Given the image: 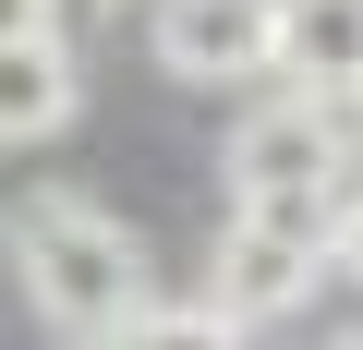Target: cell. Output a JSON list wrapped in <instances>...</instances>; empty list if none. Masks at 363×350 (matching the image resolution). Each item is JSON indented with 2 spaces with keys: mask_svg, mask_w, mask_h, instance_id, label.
I'll return each instance as SVG.
<instances>
[{
  "mask_svg": "<svg viewBox=\"0 0 363 350\" xmlns=\"http://www.w3.org/2000/svg\"><path fill=\"white\" fill-rule=\"evenodd\" d=\"M13 278L61 338H97V350L145 314V254L97 194H25L13 206Z\"/></svg>",
  "mask_w": 363,
  "mask_h": 350,
  "instance_id": "obj_1",
  "label": "cell"
},
{
  "mask_svg": "<svg viewBox=\"0 0 363 350\" xmlns=\"http://www.w3.org/2000/svg\"><path fill=\"white\" fill-rule=\"evenodd\" d=\"M339 266V194H242L206 266V302L242 326H279L315 302V278Z\"/></svg>",
  "mask_w": 363,
  "mask_h": 350,
  "instance_id": "obj_2",
  "label": "cell"
},
{
  "mask_svg": "<svg viewBox=\"0 0 363 350\" xmlns=\"http://www.w3.org/2000/svg\"><path fill=\"white\" fill-rule=\"evenodd\" d=\"M279 73L303 97L363 109V0H279Z\"/></svg>",
  "mask_w": 363,
  "mask_h": 350,
  "instance_id": "obj_5",
  "label": "cell"
},
{
  "mask_svg": "<svg viewBox=\"0 0 363 350\" xmlns=\"http://www.w3.org/2000/svg\"><path fill=\"white\" fill-rule=\"evenodd\" d=\"M339 266L363 278V194H339Z\"/></svg>",
  "mask_w": 363,
  "mask_h": 350,
  "instance_id": "obj_9",
  "label": "cell"
},
{
  "mask_svg": "<svg viewBox=\"0 0 363 350\" xmlns=\"http://www.w3.org/2000/svg\"><path fill=\"white\" fill-rule=\"evenodd\" d=\"M327 350H363V326H351V338H327Z\"/></svg>",
  "mask_w": 363,
  "mask_h": 350,
  "instance_id": "obj_10",
  "label": "cell"
},
{
  "mask_svg": "<svg viewBox=\"0 0 363 350\" xmlns=\"http://www.w3.org/2000/svg\"><path fill=\"white\" fill-rule=\"evenodd\" d=\"M109 350H242V314H218V302H145Z\"/></svg>",
  "mask_w": 363,
  "mask_h": 350,
  "instance_id": "obj_7",
  "label": "cell"
},
{
  "mask_svg": "<svg viewBox=\"0 0 363 350\" xmlns=\"http://www.w3.org/2000/svg\"><path fill=\"white\" fill-rule=\"evenodd\" d=\"M242 194H339V97H267L230 133V206Z\"/></svg>",
  "mask_w": 363,
  "mask_h": 350,
  "instance_id": "obj_3",
  "label": "cell"
},
{
  "mask_svg": "<svg viewBox=\"0 0 363 350\" xmlns=\"http://www.w3.org/2000/svg\"><path fill=\"white\" fill-rule=\"evenodd\" d=\"M85 109V73L61 37H0V145H37Z\"/></svg>",
  "mask_w": 363,
  "mask_h": 350,
  "instance_id": "obj_6",
  "label": "cell"
},
{
  "mask_svg": "<svg viewBox=\"0 0 363 350\" xmlns=\"http://www.w3.org/2000/svg\"><path fill=\"white\" fill-rule=\"evenodd\" d=\"M157 61L182 85H267L279 73V0H157Z\"/></svg>",
  "mask_w": 363,
  "mask_h": 350,
  "instance_id": "obj_4",
  "label": "cell"
},
{
  "mask_svg": "<svg viewBox=\"0 0 363 350\" xmlns=\"http://www.w3.org/2000/svg\"><path fill=\"white\" fill-rule=\"evenodd\" d=\"M0 37H61V0H0Z\"/></svg>",
  "mask_w": 363,
  "mask_h": 350,
  "instance_id": "obj_8",
  "label": "cell"
}]
</instances>
